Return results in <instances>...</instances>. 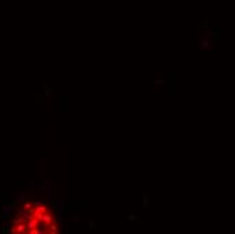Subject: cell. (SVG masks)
Here are the masks:
<instances>
[{
    "label": "cell",
    "mask_w": 235,
    "mask_h": 234,
    "mask_svg": "<svg viewBox=\"0 0 235 234\" xmlns=\"http://www.w3.org/2000/svg\"><path fill=\"white\" fill-rule=\"evenodd\" d=\"M3 233L7 234V233H8V229H7V227H3Z\"/></svg>",
    "instance_id": "cell-14"
},
{
    "label": "cell",
    "mask_w": 235,
    "mask_h": 234,
    "mask_svg": "<svg viewBox=\"0 0 235 234\" xmlns=\"http://www.w3.org/2000/svg\"><path fill=\"white\" fill-rule=\"evenodd\" d=\"M149 206H150V198H149L147 193H143V208H149Z\"/></svg>",
    "instance_id": "cell-4"
},
{
    "label": "cell",
    "mask_w": 235,
    "mask_h": 234,
    "mask_svg": "<svg viewBox=\"0 0 235 234\" xmlns=\"http://www.w3.org/2000/svg\"><path fill=\"white\" fill-rule=\"evenodd\" d=\"M95 227H96V222L91 218L89 219V230H95Z\"/></svg>",
    "instance_id": "cell-9"
},
{
    "label": "cell",
    "mask_w": 235,
    "mask_h": 234,
    "mask_svg": "<svg viewBox=\"0 0 235 234\" xmlns=\"http://www.w3.org/2000/svg\"><path fill=\"white\" fill-rule=\"evenodd\" d=\"M201 46H203V49H208V47H209V42H208L207 38L201 39Z\"/></svg>",
    "instance_id": "cell-7"
},
{
    "label": "cell",
    "mask_w": 235,
    "mask_h": 234,
    "mask_svg": "<svg viewBox=\"0 0 235 234\" xmlns=\"http://www.w3.org/2000/svg\"><path fill=\"white\" fill-rule=\"evenodd\" d=\"M138 219H139V217H138L137 214H128L127 215V220H130V222H137Z\"/></svg>",
    "instance_id": "cell-5"
},
{
    "label": "cell",
    "mask_w": 235,
    "mask_h": 234,
    "mask_svg": "<svg viewBox=\"0 0 235 234\" xmlns=\"http://www.w3.org/2000/svg\"><path fill=\"white\" fill-rule=\"evenodd\" d=\"M23 200H24V196H23V193H20V195H19L18 198L15 199V202H16V203H19V202H23Z\"/></svg>",
    "instance_id": "cell-12"
},
{
    "label": "cell",
    "mask_w": 235,
    "mask_h": 234,
    "mask_svg": "<svg viewBox=\"0 0 235 234\" xmlns=\"http://www.w3.org/2000/svg\"><path fill=\"white\" fill-rule=\"evenodd\" d=\"M51 95H53V89H51L49 85H45V96H46V99L50 98Z\"/></svg>",
    "instance_id": "cell-6"
},
{
    "label": "cell",
    "mask_w": 235,
    "mask_h": 234,
    "mask_svg": "<svg viewBox=\"0 0 235 234\" xmlns=\"http://www.w3.org/2000/svg\"><path fill=\"white\" fill-rule=\"evenodd\" d=\"M26 231H28L27 230V226L23 225V222L18 223V226H16V233H26Z\"/></svg>",
    "instance_id": "cell-3"
},
{
    "label": "cell",
    "mask_w": 235,
    "mask_h": 234,
    "mask_svg": "<svg viewBox=\"0 0 235 234\" xmlns=\"http://www.w3.org/2000/svg\"><path fill=\"white\" fill-rule=\"evenodd\" d=\"M154 85H165V80H162V79L154 80Z\"/></svg>",
    "instance_id": "cell-10"
},
{
    "label": "cell",
    "mask_w": 235,
    "mask_h": 234,
    "mask_svg": "<svg viewBox=\"0 0 235 234\" xmlns=\"http://www.w3.org/2000/svg\"><path fill=\"white\" fill-rule=\"evenodd\" d=\"M31 207H32L31 203H26V204H24V210H28V211H30V210H31Z\"/></svg>",
    "instance_id": "cell-13"
},
{
    "label": "cell",
    "mask_w": 235,
    "mask_h": 234,
    "mask_svg": "<svg viewBox=\"0 0 235 234\" xmlns=\"http://www.w3.org/2000/svg\"><path fill=\"white\" fill-rule=\"evenodd\" d=\"M50 233H58V227L55 225H51L50 226Z\"/></svg>",
    "instance_id": "cell-11"
},
{
    "label": "cell",
    "mask_w": 235,
    "mask_h": 234,
    "mask_svg": "<svg viewBox=\"0 0 235 234\" xmlns=\"http://www.w3.org/2000/svg\"><path fill=\"white\" fill-rule=\"evenodd\" d=\"M35 211H37V212H42V214H45V212L47 211V208H46V207L43 206V204H41V207H38V208L35 210Z\"/></svg>",
    "instance_id": "cell-8"
},
{
    "label": "cell",
    "mask_w": 235,
    "mask_h": 234,
    "mask_svg": "<svg viewBox=\"0 0 235 234\" xmlns=\"http://www.w3.org/2000/svg\"><path fill=\"white\" fill-rule=\"evenodd\" d=\"M11 211H12V207H11L10 204L3 207V210H1V217H3V219H5V218L10 217V215H11Z\"/></svg>",
    "instance_id": "cell-1"
},
{
    "label": "cell",
    "mask_w": 235,
    "mask_h": 234,
    "mask_svg": "<svg viewBox=\"0 0 235 234\" xmlns=\"http://www.w3.org/2000/svg\"><path fill=\"white\" fill-rule=\"evenodd\" d=\"M38 220L39 219H37V218H31V219H30V222L27 223V229H28V230H31V229H35L38 226Z\"/></svg>",
    "instance_id": "cell-2"
}]
</instances>
